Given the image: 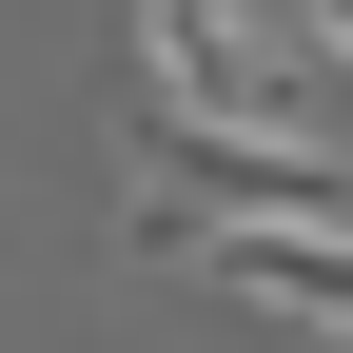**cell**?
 <instances>
[{
    "instance_id": "1",
    "label": "cell",
    "mask_w": 353,
    "mask_h": 353,
    "mask_svg": "<svg viewBox=\"0 0 353 353\" xmlns=\"http://www.w3.org/2000/svg\"><path fill=\"white\" fill-rule=\"evenodd\" d=\"M138 118L157 138H314V39L275 0H138Z\"/></svg>"
},
{
    "instance_id": "2",
    "label": "cell",
    "mask_w": 353,
    "mask_h": 353,
    "mask_svg": "<svg viewBox=\"0 0 353 353\" xmlns=\"http://www.w3.org/2000/svg\"><path fill=\"white\" fill-rule=\"evenodd\" d=\"M176 275L255 294L294 334H353V216H236V236H176Z\"/></svg>"
},
{
    "instance_id": "3",
    "label": "cell",
    "mask_w": 353,
    "mask_h": 353,
    "mask_svg": "<svg viewBox=\"0 0 353 353\" xmlns=\"http://www.w3.org/2000/svg\"><path fill=\"white\" fill-rule=\"evenodd\" d=\"M294 39H314V79H353V0H294Z\"/></svg>"
}]
</instances>
